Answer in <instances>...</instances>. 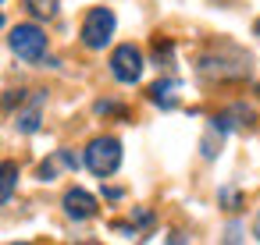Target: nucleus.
Wrapping results in <instances>:
<instances>
[{
  "label": "nucleus",
  "mask_w": 260,
  "mask_h": 245,
  "mask_svg": "<svg viewBox=\"0 0 260 245\" xmlns=\"http://www.w3.org/2000/svg\"><path fill=\"white\" fill-rule=\"evenodd\" d=\"M0 4H4V0H0Z\"/></svg>",
  "instance_id": "9b49d317"
},
{
  "label": "nucleus",
  "mask_w": 260,
  "mask_h": 245,
  "mask_svg": "<svg viewBox=\"0 0 260 245\" xmlns=\"http://www.w3.org/2000/svg\"><path fill=\"white\" fill-rule=\"evenodd\" d=\"M64 213L72 220H89V217H96V199L86 188H68L64 192Z\"/></svg>",
  "instance_id": "39448f33"
},
{
  "label": "nucleus",
  "mask_w": 260,
  "mask_h": 245,
  "mask_svg": "<svg viewBox=\"0 0 260 245\" xmlns=\"http://www.w3.org/2000/svg\"><path fill=\"white\" fill-rule=\"evenodd\" d=\"M15 185H18V164L15 160H4V164H0V206L11 202Z\"/></svg>",
  "instance_id": "0eeeda50"
},
{
  "label": "nucleus",
  "mask_w": 260,
  "mask_h": 245,
  "mask_svg": "<svg viewBox=\"0 0 260 245\" xmlns=\"http://www.w3.org/2000/svg\"><path fill=\"white\" fill-rule=\"evenodd\" d=\"M114 11H107V8H93L89 15H86V22H82V43L89 47V50H104L107 43H111V36H114Z\"/></svg>",
  "instance_id": "7ed1b4c3"
},
{
  "label": "nucleus",
  "mask_w": 260,
  "mask_h": 245,
  "mask_svg": "<svg viewBox=\"0 0 260 245\" xmlns=\"http://www.w3.org/2000/svg\"><path fill=\"white\" fill-rule=\"evenodd\" d=\"M118 164H121V142H118L114 135H100V139H93V142L86 146V167H89L93 174L107 178V174L118 171Z\"/></svg>",
  "instance_id": "f03ea898"
},
{
  "label": "nucleus",
  "mask_w": 260,
  "mask_h": 245,
  "mask_svg": "<svg viewBox=\"0 0 260 245\" xmlns=\"http://www.w3.org/2000/svg\"><path fill=\"white\" fill-rule=\"evenodd\" d=\"M256 36H260V22H256Z\"/></svg>",
  "instance_id": "9d476101"
},
{
  "label": "nucleus",
  "mask_w": 260,
  "mask_h": 245,
  "mask_svg": "<svg viewBox=\"0 0 260 245\" xmlns=\"http://www.w3.org/2000/svg\"><path fill=\"white\" fill-rule=\"evenodd\" d=\"M143 54H139V47H132V43H121L114 54H111V75L118 78V82H125V86H132V82H139L143 78Z\"/></svg>",
  "instance_id": "20e7f679"
},
{
  "label": "nucleus",
  "mask_w": 260,
  "mask_h": 245,
  "mask_svg": "<svg viewBox=\"0 0 260 245\" xmlns=\"http://www.w3.org/2000/svg\"><path fill=\"white\" fill-rule=\"evenodd\" d=\"M8 47H11V54L22 57L25 64H36V61H43V54H47V32H43L40 25H15L11 36H8Z\"/></svg>",
  "instance_id": "f257e3e1"
},
{
  "label": "nucleus",
  "mask_w": 260,
  "mask_h": 245,
  "mask_svg": "<svg viewBox=\"0 0 260 245\" xmlns=\"http://www.w3.org/2000/svg\"><path fill=\"white\" fill-rule=\"evenodd\" d=\"M175 82H153L150 86V100L153 103H160V107H175Z\"/></svg>",
  "instance_id": "6e6552de"
},
{
  "label": "nucleus",
  "mask_w": 260,
  "mask_h": 245,
  "mask_svg": "<svg viewBox=\"0 0 260 245\" xmlns=\"http://www.w3.org/2000/svg\"><path fill=\"white\" fill-rule=\"evenodd\" d=\"M43 100H47V93H36L32 96V103L25 107V110H18V132H25V135H32L36 128H40V110H43Z\"/></svg>",
  "instance_id": "423d86ee"
},
{
  "label": "nucleus",
  "mask_w": 260,
  "mask_h": 245,
  "mask_svg": "<svg viewBox=\"0 0 260 245\" xmlns=\"http://www.w3.org/2000/svg\"><path fill=\"white\" fill-rule=\"evenodd\" d=\"M57 4H61V0H25V8H29L36 18H54V15H57Z\"/></svg>",
  "instance_id": "1a4fd4ad"
}]
</instances>
